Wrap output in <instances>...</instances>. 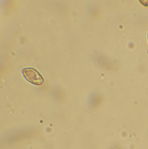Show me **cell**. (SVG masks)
Segmentation results:
<instances>
[{
	"instance_id": "6da1fadb",
	"label": "cell",
	"mask_w": 148,
	"mask_h": 149,
	"mask_svg": "<svg viewBox=\"0 0 148 149\" xmlns=\"http://www.w3.org/2000/svg\"><path fill=\"white\" fill-rule=\"evenodd\" d=\"M22 73L25 79L29 82L35 85H41L43 84L44 79L39 72L35 69L26 68L22 70Z\"/></svg>"
},
{
	"instance_id": "7a4b0ae2",
	"label": "cell",
	"mask_w": 148,
	"mask_h": 149,
	"mask_svg": "<svg viewBox=\"0 0 148 149\" xmlns=\"http://www.w3.org/2000/svg\"><path fill=\"white\" fill-rule=\"evenodd\" d=\"M147 38H148V33H147Z\"/></svg>"
}]
</instances>
